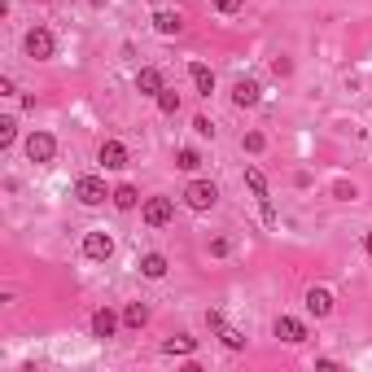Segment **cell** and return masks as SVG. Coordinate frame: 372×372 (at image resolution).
I'll list each match as a JSON object with an SVG mask.
<instances>
[{"label": "cell", "mask_w": 372, "mask_h": 372, "mask_svg": "<svg viewBox=\"0 0 372 372\" xmlns=\"http://www.w3.org/2000/svg\"><path fill=\"white\" fill-rule=\"evenodd\" d=\"M171 215H176V206H171V197H149V202L140 206V219L149 223V228H167Z\"/></svg>", "instance_id": "1"}, {"label": "cell", "mask_w": 372, "mask_h": 372, "mask_svg": "<svg viewBox=\"0 0 372 372\" xmlns=\"http://www.w3.org/2000/svg\"><path fill=\"white\" fill-rule=\"evenodd\" d=\"M184 202H188L193 210H210V206L219 202V188H215L210 180H193V184L184 188Z\"/></svg>", "instance_id": "2"}, {"label": "cell", "mask_w": 372, "mask_h": 372, "mask_svg": "<svg viewBox=\"0 0 372 372\" xmlns=\"http://www.w3.org/2000/svg\"><path fill=\"white\" fill-rule=\"evenodd\" d=\"M110 254H114V237L110 232H88L84 237V259L88 263H106Z\"/></svg>", "instance_id": "3"}, {"label": "cell", "mask_w": 372, "mask_h": 372, "mask_svg": "<svg viewBox=\"0 0 372 372\" xmlns=\"http://www.w3.org/2000/svg\"><path fill=\"white\" fill-rule=\"evenodd\" d=\"M27 53H31L35 62H48V57L57 53V40H53V31H44V27L27 31Z\"/></svg>", "instance_id": "4"}, {"label": "cell", "mask_w": 372, "mask_h": 372, "mask_svg": "<svg viewBox=\"0 0 372 372\" xmlns=\"http://www.w3.org/2000/svg\"><path fill=\"white\" fill-rule=\"evenodd\" d=\"M53 154H57V140L48 132H31L27 136V158L31 162H53Z\"/></svg>", "instance_id": "5"}, {"label": "cell", "mask_w": 372, "mask_h": 372, "mask_svg": "<svg viewBox=\"0 0 372 372\" xmlns=\"http://www.w3.org/2000/svg\"><path fill=\"white\" fill-rule=\"evenodd\" d=\"M74 197H79L84 206H101L110 193H106V180H96V176H84L79 184H74Z\"/></svg>", "instance_id": "6"}, {"label": "cell", "mask_w": 372, "mask_h": 372, "mask_svg": "<svg viewBox=\"0 0 372 372\" xmlns=\"http://www.w3.org/2000/svg\"><path fill=\"white\" fill-rule=\"evenodd\" d=\"M259 96H263L259 79H237V88H232V101H237L241 110H250V106H259Z\"/></svg>", "instance_id": "7"}, {"label": "cell", "mask_w": 372, "mask_h": 372, "mask_svg": "<svg viewBox=\"0 0 372 372\" xmlns=\"http://www.w3.org/2000/svg\"><path fill=\"white\" fill-rule=\"evenodd\" d=\"M276 337H281V342H289V346L307 342V329H303V320H293V315H281V320H276Z\"/></svg>", "instance_id": "8"}, {"label": "cell", "mask_w": 372, "mask_h": 372, "mask_svg": "<svg viewBox=\"0 0 372 372\" xmlns=\"http://www.w3.org/2000/svg\"><path fill=\"white\" fill-rule=\"evenodd\" d=\"M167 84H162V70H154V66H145L140 74H136V92L140 96H158Z\"/></svg>", "instance_id": "9"}, {"label": "cell", "mask_w": 372, "mask_h": 372, "mask_svg": "<svg viewBox=\"0 0 372 372\" xmlns=\"http://www.w3.org/2000/svg\"><path fill=\"white\" fill-rule=\"evenodd\" d=\"M307 311H311V315H329V311H333V293H329L325 285H311V289H307Z\"/></svg>", "instance_id": "10"}, {"label": "cell", "mask_w": 372, "mask_h": 372, "mask_svg": "<svg viewBox=\"0 0 372 372\" xmlns=\"http://www.w3.org/2000/svg\"><path fill=\"white\" fill-rule=\"evenodd\" d=\"M154 31H158V35H180V31H184V18L171 13V9H158V13H154Z\"/></svg>", "instance_id": "11"}, {"label": "cell", "mask_w": 372, "mask_h": 372, "mask_svg": "<svg viewBox=\"0 0 372 372\" xmlns=\"http://www.w3.org/2000/svg\"><path fill=\"white\" fill-rule=\"evenodd\" d=\"M114 333H118V315L110 307H101L92 315V337H114Z\"/></svg>", "instance_id": "12"}, {"label": "cell", "mask_w": 372, "mask_h": 372, "mask_svg": "<svg viewBox=\"0 0 372 372\" xmlns=\"http://www.w3.org/2000/svg\"><path fill=\"white\" fill-rule=\"evenodd\" d=\"M101 162H106L110 171L128 167V145H123V140H106V145H101Z\"/></svg>", "instance_id": "13"}, {"label": "cell", "mask_w": 372, "mask_h": 372, "mask_svg": "<svg viewBox=\"0 0 372 372\" xmlns=\"http://www.w3.org/2000/svg\"><path fill=\"white\" fill-rule=\"evenodd\" d=\"M188 79H193V88H197V96H210L215 92V74L197 62V66H188Z\"/></svg>", "instance_id": "14"}, {"label": "cell", "mask_w": 372, "mask_h": 372, "mask_svg": "<svg viewBox=\"0 0 372 372\" xmlns=\"http://www.w3.org/2000/svg\"><path fill=\"white\" fill-rule=\"evenodd\" d=\"M123 325H128V329H145L149 325V307L145 303H128V307H123Z\"/></svg>", "instance_id": "15"}, {"label": "cell", "mask_w": 372, "mask_h": 372, "mask_svg": "<svg viewBox=\"0 0 372 372\" xmlns=\"http://www.w3.org/2000/svg\"><path fill=\"white\" fill-rule=\"evenodd\" d=\"M110 202H114L118 210H132V206L140 202V193H136V184H118V188L110 193Z\"/></svg>", "instance_id": "16"}, {"label": "cell", "mask_w": 372, "mask_h": 372, "mask_svg": "<svg viewBox=\"0 0 372 372\" xmlns=\"http://www.w3.org/2000/svg\"><path fill=\"white\" fill-rule=\"evenodd\" d=\"M193 351H197V337H184V333L162 342V355H193Z\"/></svg>", "instance_id": "17"}, {"label": "cell", "mask_w": 372, "mask_h": 372, "mask_svg": "<svg viewBox=\"0 0 372 372\" xmlns=\"http://www.w3.org/2000/svg\"><path fill=\"white\" fill-rule=\"evenodd\" d=\"M245 184H250V193L259 197V206H267V180H263L259 167H245Z\"/></svg>", "instance_id": "18"}, {"label": "cell", "mask_w": 372, "mask_h": 372, "mask_svg": "<svg viewBox=\"0 0 372 372\" xmlns=\"http://www.w3.org/2000/svg\"><path fill=\"white\" fill-rule=\"evenodd\" d=\"M140 271H145L149 281H162V276H167V259H162V254H145V259H140Z\"/></svg>", "instance_id": "19"}, {"label": "cell", "mask_w": 372, "mask_h": 372, "mask_svg": "<svg viewBox=\"0 0 372 372\" xmlns=\"http://www.w3.org/2000/svg\"><path fill=\"white\" fill-rule=\"evenodd\" d=\"M158 110H162V114H176V110H180V92H176V88H162V92H158Z\"/></svg>", "instance_id": "20"}, {"label": "cell", "mask_w": 372, "mask_h": 372, "mask_svg": "<svg viewBox=\"0 0 372 372\" xmlns=\"http://www.w3.org/2000/svg\"><path fill=\"white\" fill-rule=\"evenodd\" d=\"M219 342L228 346V351H245V337L237 329H228V325H219Z\"/></svg>", "instance_id": "21"}, {"label": "cell", "mask_w": 372, "mask_h": 372, "mask_svg": "<svg viewBox=\"0 0 372 372\" xmlns=\"http://www.w3.org/2000/svg\"><path fill=\"white\" fill-rule=\"evenodd\" d=\"M176 167H180V171H197V167H202V154H197V149H180Z\"/></svg>", "instance_id": "22"}, {"label": "cell", "mask_w": 372, "mask_h": 372, "mask_svg": "<svg viewBox=\"0 0 372 372\" xmlns=\"http://www.w3.org/2000/svg\"><path fill=\"white\" fill-rule=\"evenodd\" d=\"M333 197H337V202H355V197H359V188H355L351 180H337V184H333Z\"/></svg>", "instance_id": "23"}, {"label": "cell", "mask_w": 372, "mask_h": 372, "mask_svg": "<svg viewBox=\"0 0 372 372\" xmlns=\"http://www.w3.org/2000/svg\"><path fill=\"white\" fill-rule=\"evenodd\" d=\"M13 136H18V123H13V118H0V149H9Z\"/></svg>", "instance_id": "24"}, {"label": "cell", "mask_w": 372, "mask_h": 372, "mask_svg": "<svg viewBox=\"0 0 372 372\" xmlns=\"http://www.w3.org/2000/svg\"><path fill=\"white\" fill-rule=\"evenodd\" d=\"M210 5H215L219 13H241V5H245V0H210Z\"/></svg>", "instance_id": "25"}, {"label": "cell", "mask_w": 372, "mask_h": 372, "mask_svg": "<svg viewBox=\"0 0 372 372\" xmlns=\"http://www.w3.org/2000/svg\"><path fill=\"white\" fill-rule=\"evenodd\" d=\"M193 128H197V136H215V123H210L206 114H197V118H193Z\"/></svg>", "instance_id": "26"}, {"label": "cell", "mask_w": 372, "mask_h": 372, "mask_svg": "<svg viewBox=\"0 0 372 372\" xmlns=\"http://www.w3.org/2000/svg\"><path fill=\"white\" fill-rule=\"evenodd\" d=\"M228 250H232V241H228V237H215V241H210V254H215V259H223Z\"/></svg>", "instance_id": "27"}, {"label": "cell", "mask_w": 372, "mask_h": 372, "mask_svg": "<svg viewBox=\"0 0 372 372\" xmlns=\"http://www.w3.org/2000/svg\"><path fill=\"white\" fill-rule=\"evenodd\" d=\"M289 70H293V62H289V57H276V62H271V74H281V79H285Z\"/></svg>", "instance_id": "28"}, {"label": "cell", "mask_w": 372, "mask_h": 372, "mask_svg": "<svg viewBox=\"0 0 372 372\" xmlns=\"http://www.w3.org/2000/svg\"><path fill=\"white\" fill-rule=\"evenodd\" d=\"M245 149H250V154H259V149H263V136H259V132H250V136H245Z\"/></svg>", "instance_id": "29"}, {"label": "cell", "mask_w": 372, "mask_h": 372, "mask_svg": "<svg viewBox=\"0 0 372 372\" xmlns=\"http://www.w3.org/2000/svg\"><path fill=\"white\" fill-rule=\"evenodd\" d=\"M363 250H368V254H372V232H368V237H363Z\"/></svg>", "instance_id": "30"}, {"label": "cell", "mask_w": 372, "mask_h": 372, "mask_svg": "<svg viewBox=\"0 0 372 372\" xmlns=\"http://www.w3.org/2000/svg\"><path fill=\"white\" fill-rule=\"evenodd\" d=\"M154 5H158V0H154Z\"/></svg>", "instance_id": "31"}]
</instances>
